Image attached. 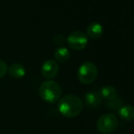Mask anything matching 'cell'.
<instances>
[{"mask_svg":"<svg viewBox=\"0 0 134 134\" xmlns=\"http://www.w3.org/2000/svg\"><path fill=\"white\" fill-rule=\"evenodd\" d=\"M83 103L80 98L74 94H69L59 99L58 109L60 114L66 118H74L80 114Z\"/></svg>","mask_w":134,"mask_h":134,"instance_id":"6da1fadb","label":"cell"},{"mask_svg":"<svg viewBox=\"0 0 134 134\" xmlns=\"http://www.w3.org/2000/svg\"><path fill=\"white\" fill-rule=\"evenodd\" d=\"M99 95L102 99H106V100H110V99H114L118 96V91H117L116 88L112 86H104L100 88L99 90Z\"/></svg>","mask_w":134,"mask_h":134,"instance_id":"8fae6325","label":"cell"},{"mask_svg":"<svg viewBox=\"0 0 134 134\" xmlns=\"http://www.w3.org/2000/svg\"><path fill=\"white\" fill-rule=\"evenodd\" d=\"M85 102L90 108H97L102 102V98L98 92H88L85 95Z\"/></svg>","mask_w":134,"mask_h":134,"instance_id":"9c48e42d","label":"cell"},{"mask_svg":"<svg viewBox=\"0 0 134 134\" xmlns=\"http://www.w3.org/2000/svg\"><path fill=\"white\" fill-rule=\"evenodd\" d=\"M102 34L103 27L99 22H92L87 27V37H90V38L97 39L100 37Z\"/></svg>","mask_w":134,"mask_h":134,"instance_id":"52a82bcc","label":"cell"},{"mask_svg":"<svg viewBox=\"0 0 134 134\" xmlns=\"http://www.w3.org/2000/svg\"><path fill=\"white\" fill-rule=\"evenodd\" d=\"M122 103H123V100L117 96L116 98L110 99V100H107L106 107L109 109H119L122 106Z\"/></svg>","mask_w":134,"mask_h":134,"instance_id":"4fadbf2b","label":"cell"},{"mask_svg":"<svg viewBox=\"0 0 134 134\" xmlns=\"http://www.w3.org/2000/svg\"><path fill=\"white\" fill-rule=\"evenodd\" d=\"M98 68L93 62H85L79 68L78 79L82 84H91L98 77Z\"/></svg>","mask_w":134,"mask_h":134,"instance_id":"277c9868","label":"cell"},{"mask_svg":"<svg viewBox=\"0 0 134 134\" xmlns=\"http://www.w3.org/2000/svg\"><path fill=\"white\" fill-rule=\"evenodd\" d=\"M54 57L57 61L58 62H66L70 58V51L66 47H59L54 52Z\"/></svg>","mask_w":134,"mask_h":134,"instance_id":"7c38bea8","label":"cell"},{"mask_svg":"<svg viewBox=\"0 0 134 134\" xmlns=\"http://www.w3.org/2000/svg\"><path fill=\"white\" fill-rule=\"evenodd\" d=\"M119 126V120L113 113H106L101 115L97 121V130L102 134L114 132Z\"/></svg>","mask_w":134,"mask_h":134,"instance_id":"3957f363","label":"cell"},{"mask_svg":"<svg viewBox=\"0 0 134 134\" xmlns=\"http://www.w3.org/2000/svg\"><path fill=\"white\" fill-rule=\"evenodd\" d=\"M59 70V66L58 62L54 59H48L43 63L42 68H41V73L43 77L46 79H53L56 77Z\"/></svg>","mask_w":134,"mask_h":134,"instance_id":"8992f818","label":"cell"},{"mask_svg":"<svg viewBox=\"0 0 134 134\" xmlns=\"http://www.w3.org/2000/svg\"><path fill=\"white\" fill-rule=\"evenodd\" d=\"M8 74L11 78L16 79V80H18V79H21L25 76L26 74V69L25 67H24L22 64L20 63H13L9 66L8 68Z\"/></svg>","mask_w":134,"mask_h":134,"instance_id":"ba28073f","label":"cell"},{"mask_svg":"<svg viewBox=\"0 0 134 134\" xmlns=\"http://www.w3.org/2000/svg\"><path fill=\"white\" fill-rule=\"evenodd\" d=\"M118 115L120 119L126 121H131L134 120V107L130 105L121 106L118 109Z\"/></svg>","mask_w":134,"mask_h":134,"instance_id":"30bf717a","label":"cell"},{"mask_svg":"<svg viewBox=\"0 0 134 134\" xmlns=\"http://www.w3.org/2000/svg\"><path fill=\"white\" fill-rule=\"evenodd\" d=\"M61 87L54 80H46L39 87V95L43 100L55 103L61 97Z\"/></svg>","mask_w":134,"mask_h":134,"instance_id":"7a4b0ae2","label":"cell"},{"mask_svg":"<svg viewBox=\"0 0 134 134\" xmlns=\"http://www.w3.org/2000/svg\"><path fill=\"white\" fill-rule=\"evenodd\" d=\"M53 40L56 44L62 45L64 42H65V37H64L63 35H61V34H58V35H56L53 37Z\"/></svg>","mask_w":134,"mask_h":134,"instance_id":"9a60e30c","label":"cell"},{"mask_svg":"<svg viewBox=\"0 0 134 134\" xmlns=\"http://www.w3.org/2000/svg\"><path fill=\"white\" fill-rule=\"evenodd\" d=\"M67 42L69 48L74 50H82L88 45V37L80 30L73 31L68 36Z\"/></svg>","mask_w":134,"mask_h":134,"instance_id":"5b68a950","label":"cell"},{"mask_svg":"<svg viewBox=\"0 0 134 134\" xmlns=\"http://www.w3.org/2000/svg\"><path fill=\"white\" fill-rule=\"evenodd\" d=\"M8 70V67H7V63L4 60L0 59V79L5 76Z\"/></svg>","mask_w":134,"mask_h":134,"instance_id":"5bb4252c","label":"cell"}]
</instances>
